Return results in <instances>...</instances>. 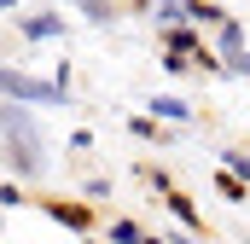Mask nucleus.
Segmentation results:
<instances>
[{"mask_svg": "<svg viewBox=\"0 0 250 244\" xmlns=\"http://www.w3.org/2000/svg\"><path fill=\"white\" fill-rule=\"evenodd\" d=\"M0 134H6V151H12V169L18 175H41V145H35V128L18 111H0Z\"/></svg>", "mask_w": 250, "mask_h": 244, "instance_id": "f257e3e1", "label": "nucleus"}, {"mask_svg": "<svg viewBox=\"0 0 250 244\" xmlns=\"http://www.w3.org/2000/svg\"><path fill=\"white\" fill-rule=\"evenodd\" d=\"M0 93L29 99V105H53V99H64V81H35V76H23V70H6V64H0Z\"/></svg>", "mask_w": 250, "mask_h": 244, "instance_id": "f03ea898", "label": "nucleus"}, {"mask_svg": "<svg viewBox=\"0 0 250 244\" xmlns=\"http://www.w3.org/2000/svg\"><path fill=\"white\" fill-rule=\"evenodd\" d=\"M221 53H227V70H239V76L250 70V59H245V35H239V23H221Z\"/></svg>", "mask_w": 250, "mask_h": 244, "instance_id": "7ed1b4c3", "label": "nucleus"}, {"mask_svg": "<svg viewBox=\"0 0 250 244\" xmlns=\"http://www.w3.org/2000/svg\"><path fill=\"white\" fill-rule=\"evenodd\" d=\"M64 23L59 18H29V23H23V35H35V41H41V35H59Z\"/></svg>", "mask_w": 250, "mask_h": 244, "instance_id": "20e7f679", "label": "nucleus"}, {"mask_svg": "<svg viewBox=\"0 0 250 244\" xmlns=\"http://www.w3.org/2000/svg\"><path fill=\"white\" fill-rule=\"evenodd\" d=\"M151 111H157V117H169V122H187V117H192V111H187V105H181V99H157Z\"/></svg>", "mask_w": 250, "mask_h": 244, "instance_id": "39448f33", "label": "nucleus"}, {"mask_svg": "<svg viewBox=\"0 0 250 244\" xmlns=\"http://www.w3.org/2000/svg\"><path fill=\"white\" fill-rule=\"evenodd\" d=\"M111 239H117V244H140V233H134V221H117V227H111Z\"/></svg>", "mask_w": 250, "mask_h": 244, "instance_id": "423d86ee", "label": "nucleus"}, {"mask_svg": "<svg viewBox=\"0 0 250 244\" xmlns=\"http://www.w3.org/2000/svg\"><path fill=\"white\" fill-rule=\"evenodd\" d=\"M157 12H163V23H181V0H163Z\"/></svg>", "mask_w": 250, "mask_h": 244, "instance_id": "0eeeda50", "label": "nucleus"}, {"mask_svg": "<svg viewBox=\"0 0 250 244\" xmlns=\"http://www.w3.org/2000/svg\"><path fill=\"white\" fill-rule=\"evenodd\" d=\"M146 244H157V239H146Z\"/></svg>", "mask_w": 250, "mask_h": 244, "instance_id": "6e6552de", "label": "nucleus"}]
</instances>
